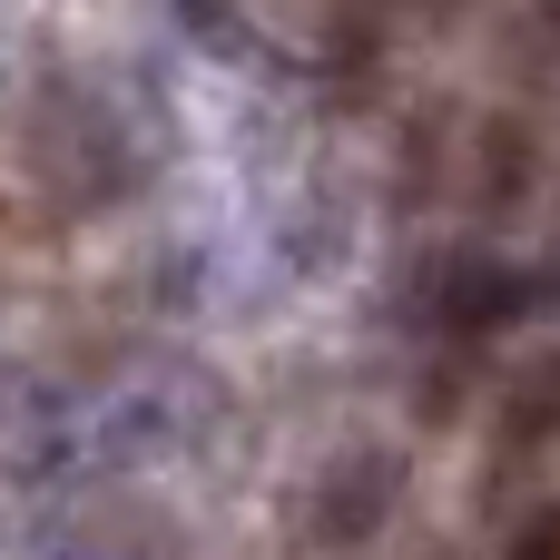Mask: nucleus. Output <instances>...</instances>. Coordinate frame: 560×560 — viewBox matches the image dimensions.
I'll list each match as a JSON object with an SVG mask.
<instances>
[{
    "label": "nucleus",
    "instance_id": "1",
    "mask_svg": "<svg viewBox=\"0 0 560 560\" xmlns=\"http://www.w3.org/2000/svg\"><path fill=\"white\" fill-rule=\"evenodd\" d=\"M532 305H541V276L512 266V256H492V246H433L413 266V315L433 335H453V345H482V335L522 325Z\"/></svg>",
    "mask_w": 560,
    "mask_h": 560
},
{
    "label": "nucleus",
    "instance_id": "2",
    "mask_svg": "<svg viewBox=\"0 0 560 560\" xmlns=\"http://www.w3.org/2000/svg\"><path fill=\"white\" fill-rule=\"evenodd\" d=\"M394 502H404V453L354 443V453H335V463H325V482H315L305 522H315V541L354 551V541H374V532L394 522Z\"/></svg>",
    "mask_w": 560,
    "mask_h": 560
},
{
    "label": "nucleus",
    "instance_id": "3",
    "mask_svg": "<svg viewBox=\"0 0 560 560\" xmlns=\"http://www.w3.org/2000/svg\"><path fill=\"white\" fill-rule=\"evenodd\" d=\"M560 453V354H532L512 384H502V413H492V463L502 472H532Z\"/></svg>",
    "mask_w": 560,
    "mask_h": 560
},
{
    "label": "nucleus",
    "instance_id": "4",
    "mask_svg": "<svg viewBox=\"0 0 560 560\" xmlns=\"http://www.w3.org/2000/svg\"><path fill=\"white\" fill-rule=\"evenodd\" d=\"M177 10V30L187 39H217V49H236L246 39V0H167Z\"/></svg>",
    "mask_w": 560,
    "mask_h": 560
},
{
    "label": "nucleus",
    "instance_id": "5",
    "mask_svg": "<svg viewBox=\"0 0 560 560\" xmlns=\"http://www.w3.org/2000/svg\"><path fill=\"white\" fill-rule=\"evenodd\" d=\"M502 560H560V502H541V512L512 532V551H502Z\"/></svg>",
    "mask_w": 560,
    "mask_h": 560
},
{
    "label": "nucleus",
    "instance_id": "6",
    "mask_svg": "<svg viewBox=\"0 0 560 560\" xmlns=\"http://www.w3.org/2000/svg\"><path fill=\"white\" fill-rule=\"evenodd\" d=\"M541 10H551V30H560V0H541Z\"/></svg>",
    "mask_w": 560,
    "mask_h": 560
},
{
    "label": "nucleus",
    "instance_id": "7",
    "mask_svg": "<svg viewBox=\"0 0 560 560\" xmlns=\"http://www.w3.org/2000/svg\"><path fill=\"white\" fill-rule=\"evenodd\" d=\"M423 10H443V0H423Z\"/></svg>",
    "mask_w": 560,
    "mask_h": 560
}]
</instances>
